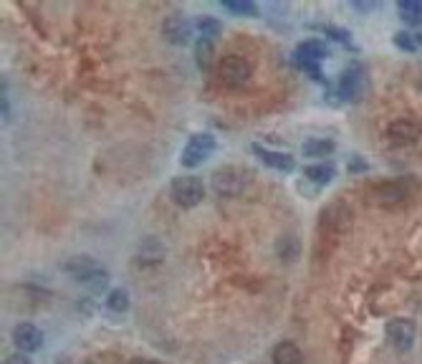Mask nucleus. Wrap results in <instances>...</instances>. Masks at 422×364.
Wrapping results in <instances>:
<instances>
[{
	"mask_svg": "<svg viewBox=\"0 0 422 364\" xmlns=\"http://www.w3.org/2000/svg\"><path fill=\"white\" fill-rule=\"evenodd\" d=\"M372 198L377 200V205H400V202L407 200V187L402 185L400 180H390V182H379L374 190H372Z\"/></svg>",
	"mask_w": 422,
	"mask_h": 364,
	"instance_id": "obj_10",
	"label": "nucleus"
},
{
	"mask_svg": "<svg viewBox=\"0 0 422 364\" xmlns=\"http://www.w3.org/2000/svg\"><path fill=\"white\" fill-rule=\"evenodd\" d=\"M218 76H220V82L225 86H245V84L251 82L253 76V66L251 61L243 59V56H238V53H228V56H222L220 64H218Z\"/></svg>",
	"mask_w": 422,
	"mask_h": 364,
	"instance_id": "obj_3",
	"label": "nucleus"
},
{
	"mask_svg": "<svg viewBox=\"0 0 422 364\" xmlns=\"http://www.w3.org/2000/svg\"><path fill=\"white\" fill-rule=\"evenodd\" d=\"M394 44L405 48V51H417L422 46V36L420 33H410V30H400L397 36H394Z\"/></svg>",
	"mask_w": 422,
	"mask_h": 364,
	"instance_id": "obj_21",
	"label": "nucleus"
},
{
	"mask_svg": "<svg viewBox=\"0 0 422 364\" xmlns=\"http://www.w3.org/2000/svg\"><path fill=\"white\" fill-rule=\"evenodd\" d=\"M387 336L397 352H410L415 344V324L410 319H392L387 324Z\"/></svg>",
	"mask_w": 422,
	"mask_h": 364,
	"instance_id": "obj_8",
	"label": "nucleus"
},
{
	"mask_svg": "<svg viewBox=\"0 0 422 364\" xmlns=\"http://www.w3.org/2000/svg\"><path fill=\"white\" fill-rule=\"evenodd\" d=\"M170 195H172V200L178 202L180 208H195V205H200L202 198H205V185H202L200 178H193V175H180V178L172 180Z\"/></svg>",
	"mask_w": 422,
	"mask_h": 364,
	"instance_id": "obj_5",
	"label": "nucleus"
},
{
	"mask_svg": "<svg viewBox=\"0 0 422 364\" xmlns=\"http://www.w3.org/2000/svg\"><path fill=\"white\" fill-rule=\"evenodd\" d=\"M324 56H326V46L321 41H304L296 48V53H294L298 66H304V64H318Z\"/></svg>",
	"mask_w": 422,
	"mask_h": 364,
	"instance_id": "obj_14",
	"label": "nucleus"
},
{
	"mask_svg": "<svg viewBox=\"0 0 422 364\" xmlns=\"http://www.w3.org/2000/svg\"><path fill=\"white\" fill-rule=\"evenodd\" d=\"M13 344L23 352H36L41 344H44V332L30 324V321H23L13 329Z\"/></svg>",
	"mask_w": 422,
	"mask_h": 364,
	"instance_id": "obj_11",
	"label": "nucleus"
},
{
	"mask_svg": "<svg viewBox=\"0 0 422 364\" xmlns=\"http://www.w3.org/2000/svg\"><path fill=\"white\" fill-rule=\"evenodd\" d=\"M222 6H225V10H230V13H240V15H256V13H258L256 3H251V0H225Z\"/></svg>",
	"mask_w": 422,
	"mask_h": 364,
	"instance_id": "obj_22",
	"label": "nucleus"
},
{
	"mask_svg": "<svg viewBox=\"0 0 422 364\" xmlns=\"http://www.w3.org/2000/svg\"><path fill=\"white\" fill-rule=\"evenodd\" d=\"M215 152V137L208 132H198L187 140L185 149H182V164L185 167H198L200 162H205L210 155Z\"/></svg>",
	"mask_w": 422,
	"mask_h": 364,
	"instance_id": "obj_6",
	"label": "nucleus"
},
{
	"mask_svg": "<svg viewBox=\"0 0 422 364\" xmlns=\"http://www.w3.org/2000/svg\"><path fill=\"white\" fill-rule=\"evenodd\" d=\"M64 271L68 276H74L79 283H91V286H97V283L109 278L106 268L97 258H91V256H74V258H68L64 263Z\"/></svg>",
	"mask_w": 422,
	"mask_h": 364,
	"instance_id": "obj_2",
	"label": "nucleus"
},
{
	"mask_svg": "<svg viewBox=\"0 0 422 364\" xmlns=\"http://www.w3.org/2000/svg\"><path fill=\"white\" fill-rule=\"evenodd\" d=\"M6 364H30V359L26 357V354H10V357L6 359Z\"/></svg>",
	"mask_w": 422,
	"mask_h": 364,
	"instance_id": "obj_25",
	"label": "nucleus"
},
{
	"mask_svg": "<svg viewBox=\"0 0 422 364\" xmlns=\"http://www.w3.org/2000/svg\"><path fill=\"white\" fill-rule=\"evenodd\" d=\"M304 175L311 182H316V185H326L329 180H334V175H336V167H334L332 162H318V164H309L304 170Z\"/></svg>",
	"mask_w": 422,
	"mask_h": 364,
	"instance_id": "obj_16",
	"label": "nucleus"
},
{
	"mask_svg": "<svg viewBox=\"0 0 422 364\" xmlns=\"http://www.w3.org/2000/svg\"><path fill=\"white\" fill-rule=\"evenodd\" d=\"M420 137H422V124L415 119H407V117L390 122V126H387V140L392 142V144H397V147L415 144Z\"/></svg>",
	"mask_w": 422,
	"mask_h": 364,
	"instance_id": "obj_7",
	"label": "nucleus"
},
{
	"mask_svg": "<svg viewBox=\"0 0 422 364\" xmlns=\"http://www.w3.org/2000/svg\"><path fill=\"white\" fill-rule=\"evenodd\" d=\"M195 23H198V33H200V38H210V41H213V38L220 33V21L213 18V15H200Z\"/></svg>",
	"mask_w": 422,
	"mask_h": 364,
	"instance_id": "obj_17",
	"label": "nucleus"
},
{
	"mask_svg": "<svg viewBox=\"0 0 422 364\" xmlns=\"http://www.w3.org/2000/svg\"><path fill=\"white\" fill-rule=\"evenodd\" d=\"M106 306H109L111 312H117V314L126 312V309H129V294H126L124 289L109 291V296H106Z\"/></svg>",
	"mask_w": 422,
	"mask_h": 364,
	"instance_id": "obj_19",
	"label": "nucleus"
},
{
	"mask_svg": "<svg viewBox=\"0 0 422 364\" xmlns=\"http://www.w3.org/2000/svg\"><path fill=\"white\" fill-rule=\"evenodd\" d=\"M162 33L164 38L170 41V44H187L190 41V21H187L185 13H180V10H175V13L164 15L162 21Z\"/></svg>",
	"mask_w": 422,
	"mask_h": 364,
	"instance_id": "obj_9",
	"label": "nucleus"
},
{
	"mask_svg": "<svg viewBox=\"0 0 422 364\" xmlns=\"http://www.w3.org/2000/svg\"><path fill=\"white\" fill-rule=\"evenodd\" d=\"M134 364H162V362H157V359H137Z\"/></svg>",
	"mask_w": 422,
	"mask_h": 364,
	"instance_id": "obj_26",
	"label": "nucleus"
},
{
	"mask_svg": "<svg viewBox=\"0 0 422 364\" xmlns=\"http://www.w3.org/2000/svg\"><path fill=\"white\" fill-rule=\"evenodd\" d=\"M332 149H334V142L332 140H309V142H304V155L306 157L329 155Z\"/></svg>",
	"mask_w": 422,
	"mask_h": 364,
	"instance_id": "obj_20",
	"label": "nucleus"
},
{
	"mask_svg": "<svg viewBox=\"0 0 422 364\" xmlns=\"http://www.w3.org/2000/svg\"><path fill=\"white\" fill-rule=\"evenodd\" d=\"M400 13L402 18L407 23H415V26H420L422 23V3H417V0H402L400 3Z\"/></svg>",
	"mask_w": 422,
	"mask_h": 364,
	"instance_id": "obj_18",
	"label": "nucleus"
},
{
	"mask_svg": "<svg viewBox=\"0 0 422 364\" xmlns=\"http://www.w3.org/2000/svg\"><path fill=\"white\" fill-rule=\"evenodd\" d=\"M326 36H332V38H336V41H339V44H349V33L347 30H341V28H334V26H326Z\"/></svg>",
	"mask_w": 422,
	"mask_h": 364,
	"instance_id": "obj_24",
	"label": "nucleus"
},
{
	"mask_svg": "<svg viewBox=\"0 0 422 364\" xmlns=\"http://www.w3.org/2000/svg\"><path fill=\"white\" fill-rule=\"evenodd\" d=\"M271 359H274V364H301L304 362V354H301V349L294 342H281L276 344Z\"/></svg>",
	"mask_w": 422,
	"mask_h": 364,
	"instance_id": "obj_15",
	"label": "nucleus"
},
{
	"mask_svg": "<svg viewBox=\"0 0 422 364\" xmlns=\"http://www.w3.org/2000/svg\"><path fill=\"white\" fill-rule=\"evenodd\" d=\"M349 228H352V210L344 205V200L332 202L318 218V243H339L349 233Z\"/></svg>",
	"mask_w": 422,
	"mask_h": 364,
	"instance_id": "obj_1",
	"label": "nucleus"
},
{
	"mask_svg": "<svg viewBox=\"0 0 422 364\" xmlns=\"http://www.w3.org/2000/svg\"><path fill=\"white\" fill-rule=\"evenodd\" d=\"M210 53H213V41H210V38H198V46H195V56H198V64H200L202 68L208 66Z\"/></svg>",
	"mask_w": 422,
	"mask_h": 364,
	"instance_id": "obj_23",
	"label": "nucleus"
},
{
	"mask_svg": "<svg viewBox=\"0 0 422 364\" xmlns=\"http://www.w3.org/2000/svg\"><path fill=\"white\" fill-rule=\"evenodd\" d=\"M210 185H213V190L220 198H236V195H240L245 190V185H248V175H245L240 167H233V164H225V167H218V170L213 172V178H210Z\"/></svg>",
	"mask_w": 422,
	"mask_h": 364,
	"instance_id": "obj_4",
	"label": "nucleus"
},
{
	"mask_svg": "<svg viewBox=\"0 0 422 364\" xmlns=\"http://www.w3.org/2000/svg\"><path fill=\"white\" fill-rule=\"evenodd\" d=\"M253 152H256V157H258L260 162L268 164V167H274V170H281V172L294 170V157L286 155V152L266 149V147H260V144H256V147H253Z\"/></svg>",
	"mask_w": 422,
	"mask_h": 364,
	"instance_id": "obj_12",
	"label": "nucleus"
},
{
	"mask_svg": "<svg viewBox=\"0 0 422 364\" xmlns=\"http://www.w3.org/2000/svg\"><path fill=\"white\" fill-rule=\"evenodd\" d=\"M362 82H364L362 66L347 68V71L339 76V97L341 99H354L356 94H359V89H362Z\"/></svg>",
	"mask_w": 422,
	"mask_h": 364,
	"instance_id": "obj_13",
	"label": "nucleus"
}]
</instances>
